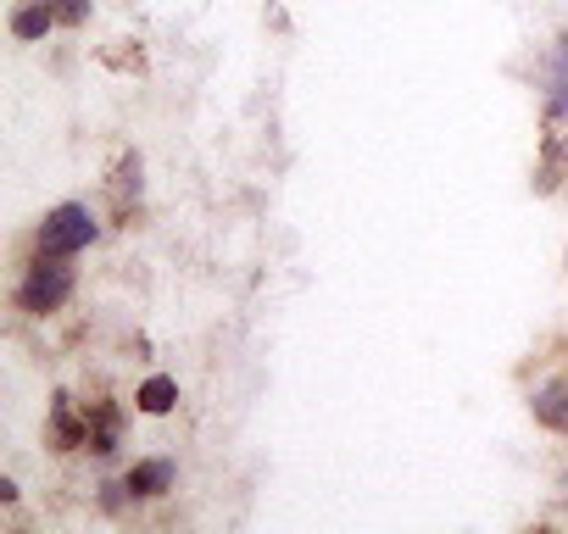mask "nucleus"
I'll return each mask as SVG.
<instances>
[{
	"label": "nucleus",
	"mask_w": 568,
	"mask_h": 534,
	"mask_svg": "<svg viewBox=\"0 0 568 534\" xmlns=\"http://www.w3.org/2000/svg\"><path fill=\"white\" fill-rule=\"evenodd\" d=\"M68 296H73V267H68V256L40 250V261L29 267V279H23V290H18V301H23L29 312H57Z\"/></svg>",
	"instance_id": "obj_1"
},
{
	"label": "nucleus",
	"mask_w": 568,
	"mask_h": 534,
	"mask_svg": "<svg viewBox=\"0 0 568 534\" xmlns=\"http://www.w3.org/2000/svg\"><path fill=\"white\" fill-rule=\"evenodd\" d=\"M90 239H95V217H90V206H79V201L57 206V212L45 217V228H40V250H51V256H73V250H84Z\"/></svg>",
	"instance_id": "obj_2"
},
{
	"label": "nucleus",
	"mask_w": 568,
	"mask_h": 534,
	"mask_svg": "<svg viewBox=\"0 0 568 534\" xmlns=\"http://www.w3.org/2000/svg\"><path fill=\"white\" fill-rule=\"evenodd\" d=\"M84 423H90V440H84V445H90L95 456H112V451H118V434H123V418H118V407H112V401H101V407H95Z\"/></svg>",
	"instance_id": "obj_3"
},
{
	"label": "nucleus",
	"mask_w": 568,
	"mask_h": 534,
	"mask_svg": "<svg viewBox=\"0 0 568 534\" xmlns=\"http://www.w3.org/2000/svg\"><path fill=\"white\" fill-rule=\"evenodd\" d=\"M173 484V462H140V468H129V479H123V490L134 495V501H145V495H162Z\"/></svg>",
	"instance_id": "obj_4"
},
{
	"label": "nucleus",
	"mask_w": 568,
	"mask_h": 534,
	"mask_svg": "<svg viewBox=\"0 0 568 534\" xmlns=\"http://www.w3.org/2000/svg\"><path fill=\"white\" fill-rule=\"evenodd\" d=\"M535 418L551 429H568V390L562 384H540L535 390Z\"/></svg>",
	"instance_id": "obj_5"
},
{
	"label": "nucleus",
	"mask_w": 568,
	"mask_h": 534,
	"mask_svg": "<svg viewBox=\"0 0 568 534\" xmlns=\"http://www.w3.org/2000/svg\"><path fill=\"white\" fill-rule=\"evenodd\" d=\"M51 23H57V7H45V0H40V7H23V12L12 18V34H18V40H45Z\"/></svg>",
	"instance_id": "obj_6"
},
{
	"label": "nucleus",
	"mask_w": 568,
	"mask_h": 534,
	"mask_svg": "<svg viewBox=\"0 0 568 534\" xmlns=\"http://www.w3.org/2000/svg\"><path fill=\"white\" fill-rule=\"evenodd\" d=\"M173 401H179V384H173L168 373H156V379H145V384H140V407H145V412H156V418H162V412H173Z\"/></svg>",
	"instance_id": "obj_7"
},
{
	"label": "nucleus",
	"mask_w": 568,
	"mask_h": 534,
	"mask_svg": "<svg viewBox=\"0 0 568 534\" xmlns=\"http://www.w3.org/2000/svg\"><path fill=\"white\" fill-rule=\"evenodd\" d=\"M551 117H568V34L557 40L551 57Z\"/></svg>",
	"instance_id": "obj_8"
},
{
	"label": "nucleus",
	"mask_w": 568,
	"mask_h": 534,
	"mask_svg": "<svg viewBox=\"0 0 568 534\" xmlns=\"http://www.w3.org/2000/svg\"><path fill=\"white\" fill-rule=\"evenodd\" d=\"M57 18L62 23H84L90 18V0H57Z\"/></svg>",
	"instance_id": "obj_9"
}]
</instances>
